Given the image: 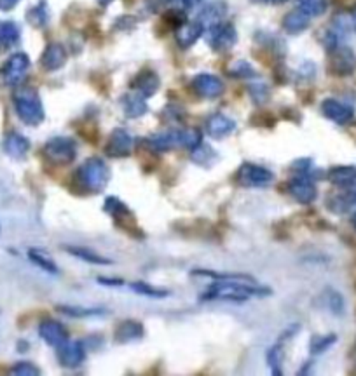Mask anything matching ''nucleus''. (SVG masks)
I'll return each mask as SVG.
<instances>
[{
	"label": "nucleus",
	"instance_id": "obj_9",
	"mask_svg": "<svg viewBox=\"0 0 356 376\" xmlns=\"http://www.w3.org/2000/svg\"><path fill=\"white\" fill-rule=\"evenodd\" d=\"M328 58V70L335 77H348L353 72L356 70V54L353 53V49L346 46H337L334 47Z\"/></svg>",
	"mask_w": 356,
	"mask_h": 376
},
{
	"label": "nucleus",
	"instance_id": "obj_44",
	"mask_svg": "<svg viewBox=\"0 0 356 376\" xmlns=\"http://www.w3.org/2000/svg\"><path fill=\"white\" fill-rule=\"evenodd\" d=\"M98 282L102 286H116V288L124 284L123 279H112V277H98Z\"/></svg>",
	"mask_w": 356,
	"mask_h": 376
},
{
	"label": "nucleus",
	"instance_id": "obj_1",
	"mask_svg": "<svg viewBox=\"0 0 356 376\" xmlns=\"http://www.w3.org/2000/svg\"><path fill=\"white\" fill-rule=\"evenodd\" d=\"M271 289L255 286L254 281H215L201 296V300H222V302H247L257 296H269Z\"/></svg>",
	"mask_w": 356,
	"mask_h": 376
},
{
	"label": "nucleus",
	"instance_id": "obj_2",
	"mask_svg": "<svg viewBox=\"0 0 356 376\" xmlns=\"http://www.w3.org/2000/svg\"><path fill=\"white\" fill-rule=\"evenodd\" d=\"M74 179L82 194H96V192H102L109 183L110 169L103 158L91 157L77 169Z\"/></svg>",
	"mask_w": 356,
	"mask_h": 376
},
{
	"label": "nucleus",
	"instance_id": "obj_32",
	"mask_svg": "<svg viewBox=\"0 0 356 376\" xmlns=\"http://www.w3.org/2000/svg\"><path fill=\"white\" fill-rule=\"evenodd\" d=\"M335 341H337V336H335V334H323V336H318L316 334V336H313V340H311L309 343L311 354L313 355L323 354V352H327Z\"/></svg>",
	"mask_w": 356,
	"mask_h": 376
},
{
	"label": "nucleus",
	"instance_id": "obj_7",
	"mask_svg": "<svg viewBox=\"0 0 356 376\" xmlns=\"http://www.w3.org/2000/svg\"><path fill=\"white\" fill-rule=\"evenodd\" d=\"M206 42L217 53H226L238 42V32L233 23L220 22L206 28Z\"/></svg>",
	"mask_w": 356,
	"mask_h": 376
},
{
	"label": "nucleus",
	"instance_id": "obj_30",
	"mask_svg": "<svg viewBox=\"0 0 356 376\" xmlns=\"http://www.w3.org/2000/svg\"><path fill=\"white\" fill-rule=\"evenodd\" d=\"M295 2L297 8L306 13L307 16H311V18L325 15L328 9V0H295Z\"/></svg>",
	"mask_w": 356,
	"mask_h": 376
},
{
	"label": "nucleus",
	"instance_id": "obj_50",
	"mask_svg": "<svg viewBox=\"0 0 356 376\" xmlns=\"http://www.w3.org/2000/svg\"><path fill=\"white\" fill-rule=\"evenodd\" d=\"M351 222H353V227H355V230H356V213H355V215H353Z\"/></svg>",
	"mask_w": 356,
	"mask_h": 376
},
{
	"label": "nucleus",
	"instance_id": "obj_17",
	"mask_svg": "<svg viewBox=\"0 0 356 376\" xmlns=\"http://www.w3.org/2000/svg\"><path fill=\"white\" fill-rule=\"evenodd\" d=\"M226 15H227L226 2H224V0H212V2H208V4L201 9V13H199L198 16V22L201 23L206 30L210 28V26L217 25V23L224 22Z\"/></svg>",
	"mask_w": 356,
	"mask_h": 376
},
{
	"label": "nucleus",
	"instance_id": "obj_20",
	"mask_svg": "<svg viewBox=\"0 0 356 376\" xmlns=\"http://www.w3.org/2000/svg\"><path fill=\"white\" fill-rule=\"evenodd\" d=\"M144 334H145V329H144V324H141L140 320L127 319V320H123V322L116 327L114 336H116L117 343H133V341L141 340Z\"/></svg>",
	"mask_w": 356,
	"mask_h": 376
},
{
	"label": "nucleus",
	"instance_id": "obj_37",
	"mask_svg": "<svg viewBox=\"0 0 356 376\" xmlns=\"http://www.w3.org/2000/svg\"><path fill=\"white\" fill-rule=\"evenodd\" d=\"M58 310L68 317H91L103 313V310L100 309H84V306H68V305H60Z\"/></svg>",
	"mask_w": 356,
	"mask_h": 376
},
{
	"label": "nucleus",
	"instance_id": "obj_49",
	"mask_svg": "<svg viewBox=\"0 0 356 376\" xmlns=\"http://www.w3.org/2000/svg\"><path fill=\"white\" fill-rule=\"evenodd\" d=\"M351 197H353V201H355V204H356V183H355V185H353V194H351Z\"/></svg>",
	"mask_w": 356,
	"mask_h": 376
},
{
	"label": "nucleus",
	"instance_id": "obj_46",
	"mask_svg": "<svg viewBox=\"0 0 356 376\" xmlns=\"http://www.w3.org/2000/svg\"><path fill=\"white\" fill-rule=\"evenodd\" d=\"M254 2H261V4H283L286 0H254Z\"/></svg>",
	"mask_w": 356,
	"mask_h": 376
},
{
	"label": "nucleus",
	"instance_id": "obj_8",
	"mask_svg": "<svg viewBox=\"0 0 356 376\" xmlns=\"http://www.w3.org/2000/svg\"><path fill=\"white\" fill-rule=\"evenodd\" d=\"M30 68V58L25 53H16L6 61V65L0 70V84L16 88L26 77V72Z\"/></svg>",
	"mask_w": 356,
	"mask_h": 376
},
{
	"label": "nucleus",
	"instance_id": "obj_26",
	"mask_svg": "<svg viewBox=\"0 0 356 376\" xmlns=\"http://www.w3.org/2000/svg\"><path fill=\"white\" fill-rule=\"evenodd\" d=\"M219 158L217 150H213V147H210V145L201 143L191 150V162H194L196 165H201V167H213L219 162Z\"/></svg>",
	"mask_w": 356,
	"mask_h": 376
},
{
	"label": "nucleus",
	"instance_id": "obj_12",
	"mask_svg": "<svg viewBox=\"0 0 356 376\" xmlns=\"http://www.w3.org/2000/svg\"><path fill=\"white\" fill-rule=\"evenodd\" d=\"M192 91L205 99H215L224 95V82L217 75L212 74H199L192 79L191 82Z\"/></svg>",
	"mask_w": 356,
	"mask_h": 376
},
{
	"label": "nucleus",
	"instance_id": "obj_35",
	"mask_svg": "<svg viewBox=\"0 0 356 376\" xmlns=\"http://www.w3.org/2000/svg\"><path fill=\"white\" fill-rule=\"evenodd\" d=\"M229 75L236 79H251L257 75V72L254 70V67L248 61H236L229 67Z\"/></svg>",
	"mask_w": 356,
	"mask_h": 376
},
{
	"label": "nucleus",
	"instance_id": "obj_28",
	"mask_svg": "<svg viewBox=\"0 0 356 376\" xmlns=\"http://www.w3.org/2000/svg\"><path fill=\"white\" fill-rule=\"evenodd\" d=\"M65 250H67L70 254H74L75 258H79V260L88 261V263H93V265H109L110 263L109 258H105V256H102L100 253H95V251L88 250V247L68 246V247H65Z\"/></svg>",
	"mask_w": 356,
	"mask_h": 376
},
{
	"label": "nucleus",
	"instance_id": "obj_3",
	"mask_svg": "<svg viewBox=\"0 0 356 376\" xmlns=\"http://www.w3.org/2000/svg\"><path fill=\"white\" fill-rule=\"evenodd\" d=\"M13 101H15V110L18 113L20 120L25 122L26 126H39L44 122V106L40 101V96L36 89L32 88H20L16 89L15 96H13Z\"/></svg>",
	"mask_w": 356,
	"mask_h": 376
},
{
	"label": "nucleus",
	"instance_id": "obj_11",
	"mask_svg": "<svg viewBox=\"0 0 356 376\" xmlns=\"http://www.w3.org/2000/svg\"><path fill=\"white\" fill-rule=\"evenodd\" d=\"M288 194L292 195L293 201L306 206L316 201L318 188L316 185H314V179L307 178V176L295 174L288 181Z\"/></svg>",
	"mask_w": 356,
	"mask_h": 376
},
{
	"label": "nucleus",
	"instance_id": "obj_25",
	"mask_svg": "<svg viewBox=\"0 0 356 376\" xmlns=\"http://www.w3.org/2000/svg\"><path fill=\"white\" fill-rule=\"evenodd\" d=\"M6 154L15 158H23L30 150L29 138L20 133H9L4 140Z\"/></svg>",
	"mask_w": 356,
	"mask_h": 376
},
{
	"label": "nucleus",
	"instance_id": "obj_27",
	"mask_svg": "<svg viewBox=\"0 0 356 376\" xmlns=\"http://www.w3.org/2000/svg\"><path fill=\"white\" fill-rule=\"evenodd\" d=\"M20 40V26L13 22H0V49H9Z\"/></svg>",
	"mask_w": 356,
	"mask_h": 376
},
{
	"label": "nucleus",
	"instance_id": "obj_31",
	"mask_svg": "<svg viewBox=\"0 0 356 376\" xmlns=\"http://www.w3.org/2000/svg\"><path fill=\"white\" fill-rule=\"evenodd\" d=\"M292 171L299 176H307L311 179H316L323 176V172L320 171L318 167H314L313 161L311 158H299L292 164Z\"/></svg>",
	"mask_w": 356,
	"mask_h": 376
},
{
	"label": "nucleus",
	"instance_id": "obj_19",
	"mask_svg": "<svg viewBox=\"0 0 356 376\" xmlns=\"http://www.w3.org/2000/svg\"><path fill=\"white\" fill-rule=\"evenodd\" d=\"M67 63V51L61 44L53 42L44 49L42 58H40V65H42L44 70L47 72H56L60 70L63 65Z\"/></svg>",
	"mask_w": 356,
	"mask_h": 376
},
{
	"label": "nucleus",
	"instance_id": "obj_45",
	"mask_svg": "<svg viewBox=\"0 0 356 376\" xmlns=\"http://www.w3.org/2000/svg\"><path fill=\"white\" fill-rule=\"evenodd\" d=\"M20 0H0V11H11L18 6Z\"/></svg>",
	"mask_w": 356,
	"mask_h": 376
},
{
	"label": "nucleus",
	"instance_id": "obj_24",
	"mask_svg": "<svg viewBox=\"0 0 356 376\" xmlns=\"http://www.w3.org/2000/svg\"><path fill=\"white\" fill-rule=\"evenodd\" d=\"M328 181L339 188H348L356 183V167L353 165H335L328 171Z\"/></svg>",
	"mask_w": 356,
	"mask_h": 376
},
{
	"label": "nucleus",
	"instance_id": "obj_40",
	"mask_svg": "<svg viewBox=\"0 0 356 376\" xmlns=\"http://www.w3.org/2000/svg\"><path fill=\"white\" fill-rule=\"evenodd\" d=\"M11 375H18V376H37L40 375V369L37 368L33 362H18L15 368L11 369Z\"/></svg>",
	"mask_w": 356,
	"mask_h": 376
},
{
	"label": "nucleus",
	"instance_id": "obj_41",
	"mask_svg": "<svg viewBox=\"0 0 356 376\" xmlns=\"http://www.w3.org/2000/svg\"><path fill=\"white\" fill-rule=\"evenodd\" d=\"M248 91H250V96L254 98V101L258 103V105L268 101L269 88L265 84H251L250 88H248Z\"/></svg>",
	"mask_w": 356,
	"mask_h": 376
},
{
	"label": "nucleus",
	"instance_id": "obj_4",
	"mask_svg": "<svg viewBox=\"0 0 356 376\" xmlns=\"http://www.w3.org/2000/svg\"><path fill=\"white\" fill-rule=\"evenodd\" d=\"M42 154L51 164L68 165L77 157V143L72 138L56 136L51 138L42 148Z\"/></svg>",
	"mask_w": 356,
	"mask_h": 376
},
{
	"label": "nucleus",
	"instance_id": "obj_6",
	"mask_svg": "<svg viewBox=\"0 0 356 376\" xmlns=\"http://www.w3.org/2000/svg\"><path fill=\"white\" fill-rule=\"evenodd\" d=\"M274 179V174L269 171L268 167L258 164H251V162H245L240 165L236 172L238 185L247 186V188H262V186H269Z\"/></svg>",
	"mask_w": 356,
	"mask_h": 376
},
{
	"label": "nucleus",
	"instance_id": "obj_48",
	"mask_svg": "<svg viewBox=\"0 0 356 376\" xmlns=\"http://www.w3.org/2000/svg\"><path fill=\"white\" fill-rule=\"evenodd\" d=\"M96 2H98L100 6H109V4H112L114 0H96Z\"/></svg>",
	"mask_w": 356,
	"mask_h": 376
},
{
	"label": "nucleus",
	"instance_id": "obj_29",
	"mask_svg": "<svg viewBox=\"0 0 356 376\" xmlns=\"http://www.w3.org/2000/svg\"><path fill=\"white\" fill-rule=\"evenodd\" d=\"M26 19H29L30 25L36 26V28H44V26L49 23V9H47L46 2H40L39 6L30 9L29 15H26Z\"/></svg>",
	"mask_w": 356,
	"mask_h": 376
},
{
	"label": "nucleus",
	"instance_id": "obj_22",
	"mask_svg": "<svg viewBox=\"0 0 356 376\" xmlns=\"http://www.w3.org/2000/svg\"><path fill=\"white\" fill-rule=\"evenodd\" d=\"M121 106H123L127 119H138V117L145 115V113L148 112L147 101H145L144 96L138 95L137 91L121 96Z\"/></svg>",
	"mask_w": 356,
	"mask_h": 376
},
{
	"label": "nucleus",
	"instance_id": "obj_15",
	"mask_svg": "<svg viewBox=\"0 0 356 376\" xmlns=\"http://www.w3.org/2000/svg\"><path fill=\"white\" fill-rule=\"evenodd\" d=\"M39 334L49 347H61L68 340V331L58 320H44L39 326Z\"/></svg>",
	"mask_w": 356,
	"mask_h": 376
},
{
	"label": "nucleus",
	"instance_id": "obj_18",
	"mask_svg": "<svg viewBox=\"0 0 356 376\" xmlns=\"http://www.w3.org/2000/svg\"><path fill=\"white\" fill-rule=\"evenodd\" d=\"M205 32V26L199 22H184L178 28H176V44L182 49H189L198 42L199 37Z\"/></svg>",
	"mask_w": 356,
	"mask_h": 376
},
{
	"label": "nucleus",
	"instance_id": "obj_5",
	"mask_svg": "<svg viewBox=\"0 0 356 376\" xmlns=\"http://www.w3.org/2000/svg\"><path fill=\"white\" fill-rule=\"evenodd\" d=\"M103 208H105L107 215L112 216L114 222H116V225L121 227L124 232H127L130 236H133V237H144V232H140V229H138L137 218H134V215L131 213V209L127 208V206L124 204L121 199H117L116 195H110V197L105 199V204H103Z\"/></svg>",
	"mask_w": 356,
	"mask_h": 376
},
{
	"label": "nucleus",
	"instance_id": "obj_16",
	"mask_svg": "<svg viewBox=\"0 0 356 376\" xmlns=\"http://www.w3.org/2000/svg\"><path fill=\"white\" fill-rule=\"evenodd\" d=\"M205 127L210 138L222 140V138L231 136L236 131V122L224 113H213L212 117H208Z\"/></svg>",
	"mask_w": 356,
	"mask_h": 376
},
{
	"label": "nucleus",
	"instance_id": "obj_10",
	"mask_svg": "<svg viewBox=\"0 0 356 376\" xmlns=\"http://www.w3.org/2000/svg\"><path fill=\"white\" fill-rule=\"evenodd\" d=\"M134 147V140L126 129L123 127H116V129L110 133L109 141L105 145V154L112 158H121L131 155Z\"/></svg>",
	"mask_w": 356,
	"mask_h": 376
},
{
	"label": "nucleus",
	"instance_id": "obj_39",
	"mask_svg": "<svg viewBox=\"0 0 356 376\" xmlns=\"http://www.w3.org/2000/svg\"><path fill=\"white\" fill-rule=\"evenodd\" d=\"M351 202H355L353 201V197L348 199L346 195H332V199L327 202V204L334 213H344V211H348Z\"/></svg>",
	"mask_w": 356,
	"mask_h": 376
},
{
	"label": "nucleus",
	"instance_id": "obj_33",
	"mask_svg": "<svg viewBox=\"0 0 356 376\" xmlns=\"http://www.w3.org/2000/svg\"><path fill=\"white\" fill-rule=\"evenodd\" d=\"M29 258L33 261V263L37 265V267H40L42 270H46L47 274H58L56 263H54L53 260H49V258H47L46 254L42 253V251L30 250L29 251Z\"/></svg>",
	"mask_w": 356,
	"mask_h": 376
},
{
	"label": "nucleus",
	"instance_id": "obj_23",
	"mask_svg": "<svg viewBox=\"0 0 356 376\" xmlns=\"http://www.w3.org/2000/svg\"><path fill=\"white\" fill-rule=\"evenodd\" d=\"M309 22L311 16H307L306 13L297 8L283 18V30L290 33V35H299V33H302L309 26Z\"/></svg>",
	"mask_w": 356,
	"mask_h": 376
},
{
	"label": "nucleus",
	"instance_id": "obj_42",
	"mask_svg": "<svg viewBox=\"0 0 356 376\" xmlns=\"http://www.w3.org/2000/svg\"><path fill=\"white\" fill-rule=\"evenodd\" d=\"M162 117L166 120H173V122H182L185 119V110L178 105H168L162 110Z\"/></svg>",
	"mask_w": 356,
	"mask_h": 376
},
{
	"label": "nucleus",
	"instance_id": "obj_34",
	"mask_svg": "<svg viewBox=\"0 0 356 376\" xmlns=\"http://www.w3.org/2000/svg\"><path fill=\"white\" fill-rule=\"evenodd\" d=\"M281 362H283V347L281 341L276 343L274 347L269 348L268 352V364L271 366L272 375H281Z\"/></svg>",
	"mask_w": 356,
	"mask_h": 376
},
{
	"label": "nucleus",
	"instance_id": "obj_14",
	"mask_svg": "<svg viewBox=\"0 0 356 376\" xmlns=\"http://www.w3.org/2000/svg\"><path fill=\"white\" fill-rule=\"evenodd\" d=\"M58 361L63 368H79L86 361V348L81 341H65L58 347Z\"/></svg>",
	"mask_w": 356,
	"mask_h": 376
},
{
	"label": "nucleus",
	"instance_id": "obj_47",
	"mask_svg": "<svg viewBox=\"0 0 356 376\" xmlns=\"http://www.w3.org/2000/svg\"><path fill=\"white\" fill-rule=\"evenodd\" d=\"M351 25H353V28L356 30V8L353 9V13H351Z\"/></svg>",
	"mask_w": 356,
	"mask_h": 376
},
{
	"label": "nucleus",
	"instance_id": "obj_13",
	"mask_svg": "<svg viewBox=\"0 0 356 376\" xmlns=\"http://www.w3.org/2000/svg\"><path fill=\"white\" fill-rule=\"evenodd\" d=\"M320 108L321 113H323L328 120H332V122L335 124H341V126L349 124L353 120V117H355V110H353L351 106L334 98L325 99Z\"/></svg>",
	"mask_w": 356,
	"mask_h": 376
},
{
	"label": "nucleus",
	"instance_id": "obj_36",
	"mask_svg": "<svg viewBox=\"0 0 356 376\" xmlns=\"http://www.w3.org/2000/svg\"><path fill=\"white\" fill-rule=\"evenodd\" d=\"M131 289L137 291L138 295L150 296V298H166V296L169 295L166 289L154 288V286H148V284H145V282H134V284H131Z\"/></svg>",
	"mask_w": 356,
	"mask_h": 376
},
{
	"label": "nucleus",
	"instance_id": "obj_38",
	"mask_svg": "<svg viewBox=\"0 0 356 376\" xmlns=\"http://www.w3.org/2000/svg\"><path fill=\"white\" fill-rule=\"evenodd\" d=\"M325 302H327L328 310L332 313H342L344 312V300H342L341 293L334 291V289H327L325 291Z\"/></svg>",
	"mask_w": 356,
	"mask_h": 376
},
{
	"label": "nucleus",
	"instance_id": "obj_43",
	"mask_svg": "<svg viewBox=\"0 0 356 376\" xmlns=\"http://www.w3.org/2000/svg\"><path fill=\"white\" fill-rule=\"evenodd\" d=\"M169 4L175 9H180V11H191V9L198 8L201 4V0H169Z\"/></svg>",
	"mask_w": 356,
	"mask_h": 376
},
{
	"label": "nucleus",
	"instance_id": "obj_21",
	"mask_svg": "<svg viewBox=\"0 0 356 376\" xmlns=\"http://www.w3.org/2000/svg\"><path fill=\"white\" fill-rule=\"evenodd\" d=\"M133 91H137L138 95H141L144 98H150L157 92L159 85H161V81H159L157 74L152 70H141L140 74L134 77L133 81Z\"/></svg>",
	"mask_w": 356,
	"mask_h": 376
}]
</instances>
